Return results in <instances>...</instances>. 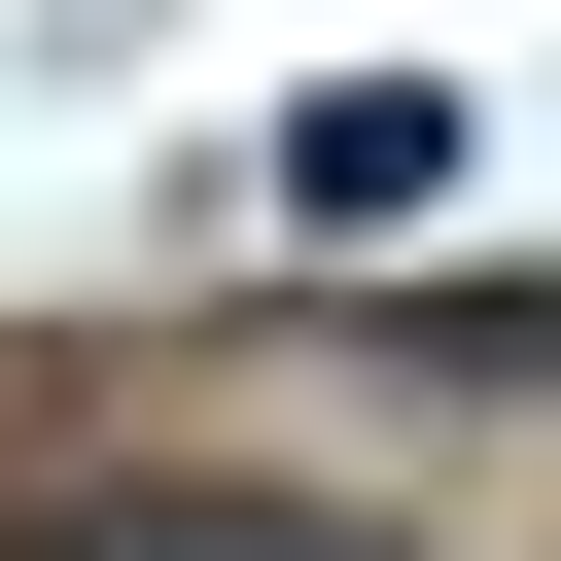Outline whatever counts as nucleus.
Instances as JSON below:
<instances>
[{
	"label": "nucleus",
	"instance_id": "obj_1",
	"mask_svg": "<svg viewBox=\"0 0 561 561\" xmlns=\"http://www.w3.org/2000/svg\"><path fill=\"white\" fill-rule=\"evenodd\" d=\"M280 175H316V210H421V175H456V105H421V70H316V105H280Z\"/></svg>",
	"mask_w": 561,
	"mask_h": 561
}]
</instances>
